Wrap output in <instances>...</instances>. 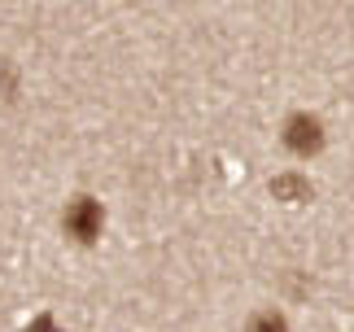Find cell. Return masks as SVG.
<instances>
[{"mask_svg": "<svg viewBox=\"0 0 354 332\" xmlns=\"http://www.w3.org/2000/svg\"><path fill=\"white\" fill-rule=\"evenodd\" d=\"M101 228H105V214H101V201H92V197H79L66 205V232H71L75 241H84L92 245L101 237Z\"/></svg>", "mask_w": 354, "mask_h": 332, "instance_id": "obj_1", "label": "cell"}, {"mask_svg": "<svg viewBox=\"0 0 354 332\" xmlns=\"http://www.w3.org/2000/svg\"><path fill=\"white\" fill-rule=\"evenodd\" d=\"M271 188H276V197H284V201H306L310 197V184H302L297 175H280Z\"/></svg>", "mask_w": 354, "mask_h": 332, "instance_id": "obj_3", "label": "cell"}, {"mask_svg": "<svg viewBox=\"0 0 354 332\" xmlns=\"http://www.w3.org/2000/svg\"><path fill=\"white\" fill-rule=\"evenodd\" d=\"M284 145H289L297 158L319 154V145H324V127H319V118H310V114H293V118H289V127H284Z\"/></svg>", "mask_w": 354, "mask_h": 332, "instance_id": "obj_2", "label": "cell"}]
</instances>
